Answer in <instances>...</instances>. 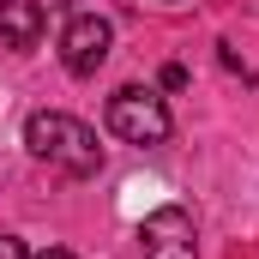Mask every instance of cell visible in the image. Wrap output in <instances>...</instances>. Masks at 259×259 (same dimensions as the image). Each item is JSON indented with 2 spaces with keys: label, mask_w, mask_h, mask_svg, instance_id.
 <instances>
[{
  "label": "cell",
  "mask_w": 259,
  "mask_h": 259,
  "mask_svg": "<svg viewBox=\"0 0 259 259\" xmlns=\"http://www.w3.org/2000/svg\"><path fill=\"white\" fill-rule=\"evenodd\" d=\"M157 84H163V91H181V84H187V66H175V61H169L163 72H157Z\"/></svg>",
  "instance_id": "6"
},
{
  "label": "cell",
  "mask_w": 259,
  "mask_h": 259,
  "mask_svg": "<svg viewBox=\"0 0 259 259\" xmlns=\"http://www.w3.org/2000/svg\"><path fill=\"white\" fill-rule=\"evenodd\" d=\"M0 259H30V253H24V241H18V235H0Z\"/></svg>",
  "instance_id": "7"
},
{
  "label": "cell",
  "mask_w": 259,
  "mask_h": 259,
  "mask_svg": "<svg viewBox=\"0 0 259 259\" xmlns=\"http://www.w3.org/2000/svg\"><path fill=\"white\" fill-rule=\"evenodd\" d=\"M30 259H78L72 247H42V253H30Z\"/></svg>",
  "instance_id": "8"
},
{
  "label": "cell",
  "mask_w": 259,
  "mask_h": 259,
  "mask_svg": "<svg viewBox=\"0 0 259 259\" xmlns=\"http://www.w3.org/2000/svg\"><path fill=\"white\" fill-rule=\"evenodd\" d=\"M109 49H115V24L109 18H97V12H72L61 30V66L72 78H97V66L109 61Z\"/></svg>",
  "instance_id": "3"
},
{
  "label": "cell",
  "mask_w": 259,
  "mask_h": 259,
  "mask_svg": "<svg viewBox=\"0 0 259 259\" xmlns=\"http://www.w3.org/2000/svg\"><path fill=\"white\" fill-rule=\"evenodd\" d=\"M24 145H30V157L55 163L66 175H97V169H103L97 133L84 127L78 115H61V109H36V115L24 121Z\"/></svg>",
  "instance_id": "1"
},
{
  "label": "cell",
  "mask_w": 259,
  "mask_h": 259,
  "mask_svg": "<svg viewBox=\"0 0 259 259\" xmlns=\"http://www.w3.org/2000/svg\"><path fill=\"white\" fill-rule=\"evenodd\" d=\"M109 133L127 139V145H163V139L175 133V121H169V103H163L157 91L121 84V91L109 97Z\"/></svg>",
  "instance_id": "2"
},
{
  "label": "cell",
  "mask_w": 259,
  "mask_h": 259,
  "mask_svg": "<svg viewBox=\"0 0 259 259\" xmlns=\"http://www.w3.org/2000/svg\"><path fill=\"white\" fill-rule=\"evenodd\" d=\"M42 0H0V42L6 49H36L42 42Z\"/></svg>",
  "instance_id": "5"
},
{
  "label": "cell",
  "mask_w": 259,
  "mask_h": 259,
  "mask_svg": "<svg viewBox=\"0 0 259 259\" xmlns=\"http://www.w3.org/2000/svg\"><path fill=\"white\" fill-rule=\"evenodd\" d=\"M169 6H175V0H169Z\"/></svg>",
  "instance_id": "9"
},
{
  "label": "cell",
  "mask_w": 259,
  "mask_h": 259,
  "mask_svg": "<svg viewBox=\"0 0 259 259\" xmlns=\"http://www.w3.org/2000/svg\"><path fill=\"white\" fill-rule=\"evenodd\" d=\"M139 241H145V259H193V247H199L193 217H187L181 205L151 211V217H145V229H139Z\"/></svg>",
  "instance_id": "4"
}]
</instances>
